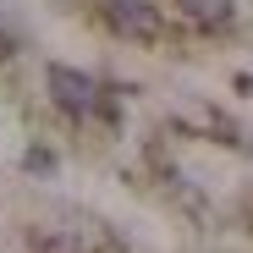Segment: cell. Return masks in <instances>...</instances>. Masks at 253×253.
<instances>
[{
	"instance_id": "1",
	"label": "cell",
	"mask_w": 253,
	"mask_h": 253,
	"mask_svg": "<svg viewBox=\"0 0 253 253\" xmlns=\"http://www.w3.org/2000/svg\"><path fill=\"white\" fill-rule=\"evenodd\" d=\"M99 11H105V28L121 33V39H132V44H154V39L165 33L154 0H105Z\"/></svg>"
},
{
	"instance_id": "2",
	"label": "cell",
	"mask_w": 253,
	"mask_h": 253,
	"mask_svg": "<svg viewBox=\"0 0 253 253\" xmlns=\"http://www.w3.org/2000/svg\"><path fill=\"white\" fill-rule=\"evenodd\" d=\"M50 94H55V105L66 110V116H94L105 99H99V83L88 77V72H77V66H50Z\"/></svg>"
},
{
	"instance_id": "3",
	"label": "cell",
	"mask_w": 253,
	"mask_h": 253,
	"mask_svg": "<svg viewBox=\"0 0 253 253\" xmlns=\"http://www.w3.org/2000/svg\"><path fill=\"white\" fill-rule=\"evenodd\" d=\"M176 6H182V17L198 22V28H226L231 11H237V0H176Z\"/></svg>"
},
{
	"instance_id": "4",
	"label": "cell",
	"mask_w": 253,
	"mask_h": 253,
	"mask_svg": "<svg viewBox=\"0 0 253 253\" xmlns=\"http://www.w3.org/2000/svg\"><path fill=\"white\" fill-rule=\"evenodd\" d=\"M237 88H242V94H253V77H237Z\"/></svg>"
},
{
	"instance_id": "5",
	"label": "cell",
	"mask_w": 253,
	"mask_h": 253,
	"mask_svg": "<svg viewBox=\"0 0 253 253\" xmlns=\"http://www.w3.org/2000/svg\"><path fill=\"white\" fill-rule=\"evenodd\" d=\"M0 55H11V39H6V33H0Z\"/></svg>"
},
{
	"instance_id": "6",
	"label": "cell",
	"mask_w": 253,
	"mask_h": 253,
	"mask_svg": "<svg viewBox=\"0 0 253 253\" xmlns=\"http://www.w3.org/2000/svg\"><path fill=\"white\" fill-rule=\"evenodd\" d=\"M248 226H253V220H248Z\"/></svg>"
}]
</instances>
